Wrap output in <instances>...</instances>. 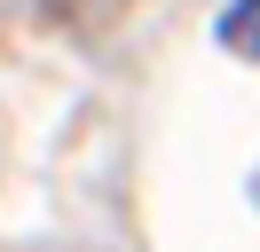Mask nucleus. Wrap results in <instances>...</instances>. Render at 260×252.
<instances>
[{
  "instance_id": "1",
  "label": "nucleus",
  "mask_w": 260,
  "mask_h": 252,
  "mask_svg": "<svg viewBox=\"0 0 260 252\" xmlns=\"http://www.w3.org/2000/svg\"><path fill=\"white\" fill-rule=\"evenodd\" d=\"M221 47H237V55H260V0H237V8L221 16Z\"/></svg>"
}]
</instances>
